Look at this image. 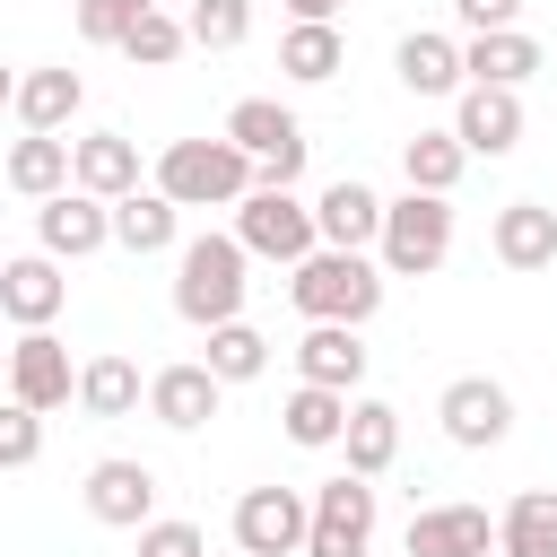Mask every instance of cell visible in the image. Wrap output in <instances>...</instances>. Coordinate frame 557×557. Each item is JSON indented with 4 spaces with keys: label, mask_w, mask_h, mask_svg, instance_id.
Segmentation results:
<instances>
[{
    "label": "cell",
    "mask_w": 557,
    "mask_h": 557,
    "mask_svg": "<svg viewBox=\"0 0 557 557\" xmlns=\"http://www.w3.org/2000/svg\"><path fill=\"white\" fill-rule=\"evenodd\" d=\"M183 26H191V44H200V52H235V44L252 35V0H191V17H183Z\"/></svg>",
    "instance_id": "33"
},
{
    "label": "cell",
    "mask_w": 557,
    "mask_h": 557,
    "mask_svg": "<svg viewBox=\"0 0 557 557\" xmlns=\"http://www.w3.org/2000/svg\"><path fill=\"white\" fill-rule=\"evenodd\" d=\"M139 392H148V383H139V366H131L122 348H96V357L78 366V409H87V418H131Z\"/></svg>",
    "instance_id": "26"
},
{
    "label": "cell",
    "mask_w": 557,
    "mask_h": 557,
    "mask_svg": "<svg viewBox=\"0 0 557 557\" xmlns=\"http://www.w3.org/2000/svg\"><path fill=\"white\" fill-rule=\"evenodd\" d=\"M131 9H165V0H131Z\"/></svg>",
    "instance_id": "39"
},
{
    "label": "cell",
    "mask_w": 557,
    "mask_h": 557,
    "mask_svg": "<svg viewBox=\"0 0 557 557\" xmlns=\"http://www.w3.org/2000/svg\"><path fill=\"white\" fill-rule=\"evenodd\" d=\"M392 70H400V87H409V96H461V87H470V70H461V44H453V35H435V26L400 35Z\"/></svg>",
    "instance_id": "21"
},
{
    "label": "cell",
    "mask_w": 557,
    "mask_h": 557,
    "mask_svg": "<svg viewBox=\"0 0 557 557\" xmlns=\"http://www.w3.org/2000/svg\"><path fill=\"white\" fill-rule=\"evenodd\" d=\"M9 191L17 200H61V191H78V139H44V131H26L17 148H9Z\"/></svg>",
    "instance_id": "18"
},
{
    "label": "cell",
    "mask_w": 557,
    "mask_h": 557,
    "mask_svg": "<svg viewBox=\"0 0 557 557\" xmlns=\"http://www.w3.org/2000/svg\"><path fill=\"white\" fill-rule=\"evenodd\" d=\"M35 453H44V409L9 400V418H0V461H9V470H26Z\"/></svg>",
    "instance_id": "34"
},
{
    "label": "cell",
    "mask_w": 557,
    "mask_h": 557,
    "mask_svg": "<svg viewBox=\"0 0 557 557\" xmlns=\"http://www.w3.org/2000/svg\"><path fill=\"white\" fill-rule=\"evenodd\" d=\"M348 392H322V383H296L287 392V409H278V426H287V444H305V453H331V444H348Z\"/></svg>",
    "instance_id": "24"
},
{
    "label": "cell",
    "mask_w": 557,
    "mask_h": 557,
    "mask_svg": "<svg viewBox=\"0 0 557 557\" xmlns=\"http://www.w3.org/2000/svg\"><path fill=\"white\" fill-rule=\"evenodd\" d=\"M287 17H296V26H331V17H339V0H287Z\"/></svg>",
    "instance_id": "38"
},
{
    "label": "cell",
    "mask_w": 557,
    "mask_h": 557,
    "mask_svg": "<svg viewBox=\"0 0 557 557\" xmlns=\"http://www.w3.org/2000/svg\"><path fill=\"white\" fill-rule=\"evenodd\" d=\"M78 191H96V200L148 191V183H139V148H131L122 131H87V139H78Z\"/></svg>",
    "instance_id": "25"
},
{
    "label": "cell",
    "mask_w": 557,
    "mask_h": 557,
    "mask_svg": "<svg viewBox=\"0 0 557 557\" xmlns=\"http://www.w3.org/2000/svg\"><path fill=\"white\" fill-rule=\"evenodd\" d=\"M9 400H26V409H61V400H78L70 348H61L52 331H17V348H9Z\"/></svg>",
    "instance_id": "15"
},
{
    "label": "cell",
    "mask_w": 557,
    "mask_h": 557,
    "mask_svg": "<svg viewBox=\"0 0 557 557\" xmlns=\"http://www.w3.org/2000/svg\"><path fill=\"white\" fill-rule=\"evenodd\" d=\"M400 174H409V191H435V200H453V183L470 174V148H461L453 131H418V139L400 148Z\"/></svg>",
    "instance_id": "28"
},
{
    "label": "cell",
    "mask_w": 557,
    "mask_h": 557,
    "mask_svg": "<svg viewBox=\"0 0 557 557\" xmlns=\"http://www.w3.org/2000/svg\"><path fill=\"white\" fill-rule=\"evenodd\" d=\"M35 244H44L52 261H87V252H104V244H113V200H96V191H61V200H44V209H35Z\"/></svg>",
    "instance_id": "11"
},
{
    "label": "cell",
    "mask_w": 557,
    "mask_h": 557,
    "mask_svg": "<svg viewBox=\"0 0 557 557\" xmlns=\"http://www.w3.org/2000/svg\"><path fill=\"white\" fill-rule=\"evenodd\" d=\"M287 305L305 313V322H348V331H366L374 313H383V261H366V252H313V261H296L287 270Z\"/></svg>",
    "instance_id": "2"
},
{
    "label": "cell",
    "mask_w": 557,
    "mask_h": 557,
    "mask_svg": "<svg viewBox=\"0 0 557 557\" xmlns=\"http://www.w3.org/2000/svg\"><path fill=\"white\" fill-rule=\"evenodd\" d=\"M139 557H209V540L191 522H148L139 531Z\"/></svg>",
    "instance_id": "36"
},
{
    "label": "cell",
    "mask_w": 557,
    "mask_h": 557,
    "mask_svg": "<svg viewBox=\"0 0 557 557\" xmlns=\"http://www.w3.org/2000/svg\"><path fill=\"white\" fill-rule=\"evenodd\" d=\"M305 540H313L305 487H244L235 496V548L244 557H305Z\"/></svg>",
    "instance_id": "6"
},
{
    "label": "cell",
    "mask_w": 557,
    "mask_h": 557,
    "mask_svg": "<svg viewBox=\"0 0 557 557\" xmlns=\"http://www.w3.org/2000/svg\"><path fill=\"white\" fill-rule=\"evenodd\" d=\"M244 244L235 235H191L174 252V313L191 331H218V322H244Z\"/></svg>",
    "instance_id": "3"
},
{
    "label": "cell",
    "mask_w": 557,
    "mask_h": 557,
    "mask_svg": "<svg viewBox=\"0 0 557 557\" xmlns=\"http://www.w3.org/2000/svg\"><path fill=\"white\" fill-rule=\"evenodd\" d=\"M278 70H287L296 87H322V78H339V70H348V44H339V26H287V35H278Z\"/></svg>",
    "instance_id": "30"
},
{
    "label": "cell",
    "mask_w": 557,
    "mask_h": 557,
    "mask_svg": "<svg viewBox=\"0 0 557 557\" xmlns=\"http://www.w3.org/2000/svg\"><path fill=\"white\" fill-rule=\"evenodd\" d=\"M487 548H505L487 505H418L400 531V557H487Z\"/></svg>",
    "instance_id": "9"
},
{
    "label": "cell",
    "mask_w": 557,
    "mask_h": 557,
    "mask_svg": "<svg viewBox=\"0 0 557 557\" xmlns=\"http://www.w3.org/2000/svg\"><path fill=\"white\" fill-rule=\"evenodd\" d=\"M383 218H392V200H383V191H366L357 174H339V183L313 200V226H322V244H331V252H374V244H383Z\"/></svg>",
    "instance_id": "13"
},
{
    "label": "cell",
    "mask_w": 557,
    "mask_h": 557,
    "mask_svg": "<svg viewBox=\"0 0 557 557\" xmlns=\"http://www.w3.org/2000/svg\"><path fill=\"white\" fill-rule=\"evenodd\" d=\"M235 244L252 252V261H313L322 252V226H313V200H296V191H252L244 209H235Z\"/></svg>",
    "instance_id": "5"
},
{
    "label": "cell",
    "mask_w": 557,
    "mask_h": 557,
    "mask_svg": "<svg viewBox=\"0 0 557 557\" xmlns=\"http://www.w3.org/2000/svg\"><path fill=\"white\" fill-rule=\"evenodd\" d=\"M200 366H209L218 383H252V374L270 366V339H261L252 322H218V331H209V357H200Z\"/></svg>",
    "instance_id": "31"
},
{
    "label": "cell",
    "mask_w": 557,
    "mask_h": 557,
    "mask_svg": "<svg viewBox=\"0 0 557 557\" xmlns=\"http://www.w3.org/2000/svg\"><path fill=\"white\" fill-rule=\"evenodd\" d=\"M183 44H191V26H183L174 9H148V17H139L131 35H122V61H131V70H165V61L183 52Z\"/></svg>",
    "instance_id": "32"
},
{
    "label": "cell",
    "mask_w": 557,
    "mask_h": 557,
    "mask_svg": "<svg viewBox=\"0 0 557 557\" xmlns=\"http://www.w3.org/2000/svg\"><path fill=\"white\" fill-rule=\"evenodd\" d=\"M157 191H165L174 209H244V200L261 191V165H252L226 131H218V139H165Z\"/></svg>",
    "instance_id": "1"
},
{
    "label": "cell",
    "mask_w": 557,
    "mask_h": 557,
    "mask_svg": "<svg viewBox=\"0 0 557 557\" xmlns=\"http://www.w3.org/2000/svg\"><path fill=\"white\" fill-rule=\"evenodd\" d=\"M218 400H226V383H218L200 357H183V366H157V374H148V418H157V426H174V435L209 426V418H218Z\"/></svg>",
    "instance_id": "16"
},
{
    "label": "cell",
    "mask_w": 557,
    "mask_h": 557,
    "mask_svg": "<svg viewBox=\"0 0 557 557\" xmlns=\"http://www.w3.org/2000/svg\"><path fill=\"white\" fill-rule=\"evenodd\" d=\"M139 17H148V9H131V0H78V35H87V44H113V52H122V35H131Z\"/></svg>",
    "instance_id": "35"
},
{
    "label": "cell",
    "mask_w": 557,
    "mask_h": 557,
    "mask_svg": "<svg viewBox=\"0 0 557 557\" xmlns=\"http://www.w3.org/2000/svg\"><path fill=\"white\" fill-rule=\"evenodd\" d=\"M61 305H70V278H61L52 252H17V261H0V313H9L17 331H52Z\"/></svg>",
    "instance_id": "14"
},
{
    "label": "cell",
    "mask_w": 557,
    "mask_h": 557,
    "mask_svg": "<svg viewBox=\"0 0 557 557\" xmlns=\"http://www.w3.org/2000/svg\"><path fill=\"white\" fill-rule=\"evenodd\" d=\"M174 235H183V209L148 183V191H131V200H113V244L131 252V261H148V252H174Z\"/></svg>",
    "instance_id": "23"
},
{
    "label": "cell",
    "mask_w": 557,
    "mask_h": 557,
    "mask_svg": "<svg viewBox=\"0 0 557 557\" xmlns=\"http://www.w3.org/2000/svg\"><path fill=\"white\" fill-rule=\"evenodd\" d=\"M235 557H244V548H235Z\"/></svg>",
    "instance_id": "40"
},
{
    "label": "cell",
    "mask_w": 557,
    "mask_h": 557,
    "mask_svg": "<svg viewBox=\"0 0 557 557\" xmlns=\"http://www.w3.org/2000/svg\"><path fill=\"white\" fill-rule=\"evenodd\" d=\"M487 244H496L505 270H548L557 261V209L548 200H505L496 226H487Z\"/></svg>",
    "instance_id": "20"
},
{
    "label": "cell",
    "mask_w": 557,
    "mask_h": 557,
    "mask_svg": "<svg viewBox=\"0 0 557 557\" xmlns=\"http://www.w3.org/2000/svg\"><path fill=\"white\" fill-rule=\"evenodd\" d=\"M435 418H444V435H453L461 453H487V444L513 435V392H505L496 374H453L444 400H435Z\"/></svg>",
    "instance_id": "8"
},
{
    "label": "cell",
    "mask_w": 557,
    "mask_h": 557,
    "mask_svg": "<svg viewBox=\"0 0 557 557\" xmlns=\"http://www.w3.org/2000/svg\"><path fill=\"white\" fill-rule=\"evenodd\" d=\"M296 383L357 392V383H366V339H357L348 322H305V339H296Z\"/></svg>",
    "instance_id": "19"
},
{
    "label": "cell",
    "mask_w": 557,
    "mask_h": 557,
    "mask_svg": "<svg viewBox=\"0 0 557 557\" xmlns=\"http://www.w3.org/2000/svg\"><path fill=\"white\" fill-rule=\"evenodd\" d=\"M496 531H505V557H557V487H522L496 513Z\"/></svg>",
    "instance_id": "29"
},
{
    "label": "cell",
    "mask_w": 557,
    "mask_h": 557,
    "mask_svg": "<svg viewBox=\"0 0 557 557\" xmlns=\"http://www.w3.org/2000/svg\"><path fill=\"white\" fill-rule=\"evenodd\" d=\"M540 61H548V52H540V35H522V26H505V35H470V44H461L470 87H522Z\"/></svg>",
    "instance_id": "22"
},
{
    "label": "cell",
    "mask_w": 557,
    "mask_h": 557,
    "mask_svg": "<svg viewBox=\"0 0 557 557\" xmlns=\"http://www.w3.org/2000/svg\"><path fill=\"white\" fill-rule=\"evenodd\" d=\"M339 453H348V470H357V479H383V470L400 461V409H392V400H357V409H348V444H339Z\"/></svg>",
    "instance_id": "27"
},
{
    "label": "cell",
    "mask_w": 557,
    "mask_h": 557,
    "mask_svg": "<svg viewBox=\"0 0 557 557\" xmlns=\"http://www.w3.org/2000/svg\"><path fill=\"white\" fill-rule=\"evenodd\" d=\"M383 270L392 278H435L444 261H453V200H435V191H400L392 200V218H383Z\"/></svg>",
    "instance_id": "4"
},
{
    "label": "cell",
    "mask_w": 557,
    "mask_h": 557,
    "mask_svg": "<svg viewBox=\"0 0 557 557\" xmlns=\"http://www.w3.org/2000/svg\"><path fill=\"white\" fill-rule=\"evenodd\" d=\"M9 104H17V131H44V139H61L70 122H78V104H87V78L78 70H26L17 87H9Z\"/></svg>",
    "instance_id": "17"
},
{
    "label": "cell",
    "mask_w": 557,
    "mask_h": 557,
    "mask_svg": "<svg viewBox=\"0 0 557 557\" xmlns=\"http://www.w3.org/2000/svg\"><path fill=\"white\" fill-rule=\"evenodd\" d=\"M366 548H374V479L339 470V479L313 487V540H305V557H366Z\"/></svg>",
    "instance_id": "7"
},
{
    "label": "cell",
    "mask_w": 557,
    "mask_h": 557,
    "mask_svg": "<svg viewBox=\"0 0 557 557\" xmlns=\"http://www.w3.org/2000/svg\"><path fill=\"white\" fill-rule=\"evenodd\" d=\"M453 139H461L470 157H513V148H522V87H461Z\"/></svg>",
    "instance_id": "12"
},
{
    "label": "cell",
    "mask_w": 557,
    "mask_h": 557,
    "mask_svg": "<svg viewBox=\"0 0 557 557\" xmlns=\"http://www.w3.org/2000/svg\"><path fill=\"white\" fill-rule=\"evenodd\" d=\"M78 496H87V513H96L104 531H148V522H157V470H148V461H122V453H113V461L87 470Z\"/></svg>",
    "instance_id": "10"
},
{
    "label": "cell",
    "mask_w": 557,
    "mask_h": 557,
    "mask_svg": "<svg viewBox=\"0 0 557 557\" xmlns=\"http://www.w3.org/2000/svg\"><path fill=\"white\" fill-rule=\"evenodd\" d=\"M453 17L470 35H505V26H522V0H453Z\"/></svg>",
    "instance_id": "37"
}]
</instances>
